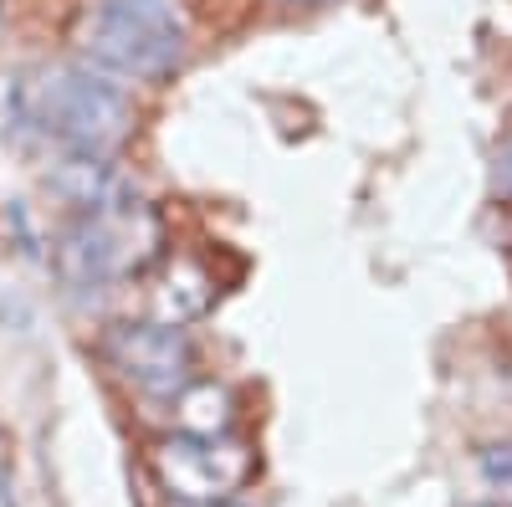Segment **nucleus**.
I'll list each match as a JSON object with an SVG mask.
<instances>
[{
	"label": "nucleus",
	"instance_id": "obj_1",
	"mask_svg": "<svg viewBox=\"0 0 512 507\" xmlns=\"http://www.w3.org/2000/svg\"><path fill=\"white\" fill-rule=\"evenodd\" d=\"M21 118L67 154L103 159L134 129V103L113 72L93 62H62L21 88Z\"/></svg>",
	"mask_w": 512,
	"mask_h": 507
},
{
	"label": "nucleus",
	"instance_id": "obj_2",
	"mask_svg": "<svg viewBox=\"0 0 512 507\" xmlns=\"http://www.w3.org/2000/svg\"><path fill=\"white\" fill-rule=\"evenodd\" d=\"M82 52L113 77L159 82L185 57V21L169 0H98L82 16Z\"/></svg>",
	"mask_w": 512,
	"mask_h": 507
},
{
	"label": "nucleus",
	"instance_id": "obj_3",
	"mask_svg": "<svg viewBox=\"0 0 512 507\" xmlns=\"http://www.w3.org/2000/svg\"><path fill=\"white\" fill-rule=\"evenodd\" d=\"M159 251V221L134 200L113 210H77L57 236V277L72 292H108L123 277H139Z\"/></svg>",
	"mask_w": 512,
	"mask_h": 507
},
{
	"label": "nucleus",
	"instance_id": "obj_4",
	"mask_svg": "<svg viewBox=\"0 0 512 507\" xmlns=\"http://www.w3.org/2000/svg\"><path fill=\"white\" fill-rule=\"evenodd\" d=\"M149 467H154V482L185 502V507H205V502H226L236 497L251 472H256V456L251 446L231 441V436H190V431H175L149 446Z\"/></svg>",
	"mask_w": 512,
	"mask_h": 507
},
{
	"label": "nucleus",
	"instance_id": "obj_5",
	"mask_svg": "<svg viewBox=\"0 0 512 507\" xmlns=\"http://www.w3.org/2000/svg\"><path fill=\"white\" fill-rule=\"evenodd\" d=\"M103 359L144 395H175L190 385L195 349L175 323H113L103 333Z\"/></svg>",
	"mask_w": 512,
	"mask_h": 507
},
{
	"label": "nucleus",
	"instance_id": "obj_6",
	"mask_svg": "<svg viewBox=\"0 0 512 507\" xmlns=\"http://www.w3.org/2000/svg\"><path fill=\"white\" fill-rule=\"evenodd\" d=\"M210 303H216V277L205 272V262H195V257H169V262L159 267V277H154V313H159V323L185 328V323H195Z\"/></svg>",
	"mask_w": 512,
	"mask_h": 507
},
{
	"label": "nucleus",
	"instance_id": "obj_7",
	"mask_svg": "<svg viewBox=\"0 0 512 507\" xmlns=\"http://www.w3.org/2000/svg\"><path fill=\"white\" fill-rule=\"evenodd\" d=\"M175 410H180V431L190 436H226L231 431V390L216 385V379H195V385L175 390Z\"/></svg>",
	"mask_w": 512,
	"mask_h": 507
},
{
	"label": "nucleus",
	"instance_id": "obj_8",
	"mask_svg": "<svg viewBox=\"0 0 512 507\" xmlns=\"http://www.w3.org/2000/svg\"><path fill=\"white\" fill-rule=\"evenodd\" d=\"M482 477H487L497 492H507V497H512V441H507V446H487V451H482Z\"/></svg>",
	"mask_w": 512,
	"mask_h": 507
},
{
	"label": "nucleus",
	"instance_id": "obj_9",
	"mask_svg": "<svg viewBox=\"0 0 512 507\" xmlns=\"http://www.w3.org/2000/svg\"><path fill=\"white\" fill-rule=\"evenodd\" d=\"M497 185H502V195L512 200V149L502 154V169H497Z\"/></svg>",
	"mask_w": 512,
	"mask_h": 507
},
{
	"label": "nucleus",
	"instance_id": "obj_10",
	"mask_svg": "<svg viewBox=\"0 0 512 507\" xmlns=\"http://www.w3.org/2000/svg\"><path fill=\"white\" fill-rule=\"evenodd\" d=\"M282 6H297V11H318V6H333V0H282Z\"/></svg>",
	"mask_w": 512,
	"mask_h": 507
},
{
	"label": "nucleus",
	"instance_id": "obj_11",
	"mask_svg": "<svg viewBox=\"0 0 512 507\" xmlns=\"http://www.w3.org/2000/svg\"><path fill=\"white\" fill-rule=\"evenodd\" d=\"M205 507H241V502H236V497H226V502H205Z\"/></svg>",
	"mask_w": 512,
	"mask_h": 507
}]
</instances>
